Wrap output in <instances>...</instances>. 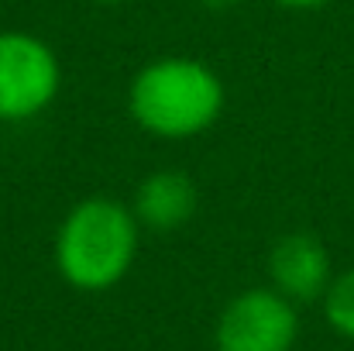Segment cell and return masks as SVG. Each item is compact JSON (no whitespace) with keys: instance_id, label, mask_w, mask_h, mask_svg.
Returning <instances> with one entry per match:
<instances>
[{"instance_id":"6da1fadb","label":"cell","mask_w":354,"mask_h":351,"mask_svg":"<svg viewBox=\"0 0 354 351\" xmlns=\"http://www.w3.org/2000/svg\"><path fill=\"white\" fill-rule=\"evenodd\" d=\"M127 107L145 131L158 138H189L221 117L224 83L196 59H162L134 76Z\"/></svg>"},{"instance_id":"7a4b0ae2","label":"cell","mask_w":354,"mask_h":351,"mask_svg":"<svg viewBox=\"0 0 354 351\" xmlns=\"http://www.w3.org/2000/svg\"><path fill=\"white\" fill-rule=\"evenodd\" d=\"M138 251V217L114 200L93 197L69 210L55 241V262L69 286L100 293L120 282Z\"/></svg>"},{"instance_id":"3957f363","label":"cell","mask_w":354,"mask_h":351,"mask_svg":"<svg viewBox=\"0 0 354 351\" xmlns=\"http://www.w3.org/2000/svg\"><path fill=\"white\" fill-rule=\"evenodd\" d=\"M55 52L24 31L0 35V120H28L41 114L59 93Z\"/></svg>"},{"instance_id":"277c9868","label":"cell","mask_w":354,"mask_h":351,"mask_svg":"<svg viewBox=\"0 0 354 351\" xmlns=\"http://www.w3.org/2000/svg\"><path fill=\"white\" fill-rule=\"evenodd\" d=\"M299 317L279 289H248L234 296L214 331L217 351H292Z\"/></svg>"},{"instance_id":"5b68a950","label":"cell","mask_w":354,"mask_h":351,"mask_svg":"<svg viewBox=\"0 0 354 351\" xmlns=\"http://www.w3.org/2000/svg\"><path fill=\"white\" fill-rule=\"evenodd\" d=\"M268 276L286 300L310 303L330 286V255L310 234H286L268 255Z\"/></svg>"},{"instance_id":"8992f818","label":"cell","mask_w":354,"mask_h":351,"mask_svg":"<svg viewBox=\"0 0 354 351\" xmlns=\"http://www.w3.org/2000/svg\"><path fill=\"white\" fill-rule=\"evenodd\" d=\"M196 210V186L183 172H155L134 193V217L151 231H176Z\"/></svg>"},{"instance_id":"52a82bcc","label":"cell","mask_w":354,"mask_h":351,"mask_svg":"<svg viewBox=\"0 0 354 351\" xmlns=\"http://www.w3.org/2000/svg\"><path fill=\"white\" fill-rule=\"evenodd\" d=\"M324 314L337 334L354 338V269L330 279V286L324 293Z\"/></svg>"},{"instance_id":"ba28073f","label":"cell","mask_w":354,"mask_h":351,"mask_svg":"<svg viewBox=\"0 0 354 351\" xmlns=\"http://www.w3.org/2000/svg\"><path fill=\"white\" fill-rule=\"evenodd\" d=\"M282 7H292V10H313V7H324L327 0H275Z\"/></svg>"},{"instance_id":"9c48e42d","label":"cell","mask_w":354,"mask_h":351,"mask_svg":"<svg viewBox=\"0 0 354 351\" xmlns=\"http://www.w3.org/2000/svg\"><path fill=\"white\" fill-rule=\"evenodd\" d=\"M200 3H207V7H231L237 0H200Z\"/></svg>"},{"instance_id":"30bf717a","label":"cell","mask_w":354,"mask_h":351,"mask_svg":"<svg viewBox=\"0 0 354 351\" xmlns=\"http://www.w3.org/2000/svg\"><path fill=\"white\" fill-rule=\"evenodd\" d=\"M100 3H120V0H100Z\"/></svg>"}]
</instances>
